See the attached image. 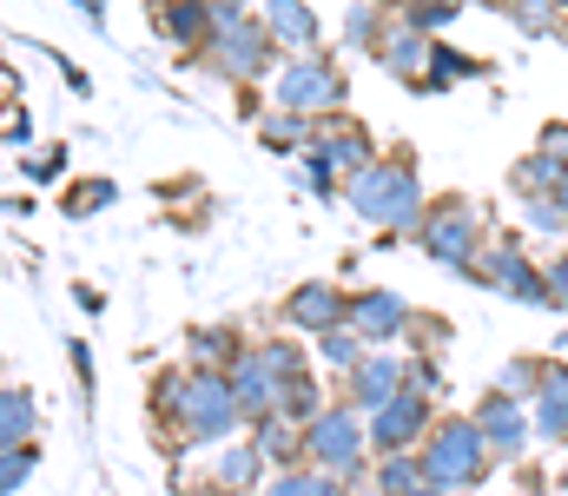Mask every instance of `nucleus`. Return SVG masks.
Wrapping results in <instances>:
<instances>
[{"label":"nucleus","instance_id":"nucleus-1","mask_svg":"<svg viewBox=\"0 0 568 496\" xmlns=\"http://www.w3.org/2000/svg\"><path fill=\"white\" fill-rule=\"evenodd\" d=\"M351 205H357V219H371V225H384V232H417L424 212H429L410 160H371L351 179Z\"/></svg>","mask_w":568,"mask_h":496},{"label":"nucleus","instance_id":"nucleus-2","mask_svg":"<svg viewBox=\"0 0 568 496\" xmlns=\"http://www.w3.org/2000/svg\"><path fill=\"white\" fill-rule=\"evenodd\" d=\"M417 464H424V484H443V490H469V484H483V477L496 470V457H489L476 417H443L424 437Z\"/></svg>","mask_w":568,"mask_h":496},{"label":"nucleus","instance_id":"nucleus-3","mask_svg":"<svg viewBox=\"0 0 568 496\" xmlns=\"http://www.w3.org/2000/svg\"><path fill=\"white\" fill-rule=\"evenodd\" d=\"M417 239H424V252L436 259V265L469 272L476 252H489V219H483L469 199H436V205L424 212V225H417Z\"/></svg>","mask_w":568,"mask_h":496},{"label":"nucleus","instance_id":"nucleus-4","mask_svg":"<svg viewBox=\"0 0 568 496\" xmlns=\"http://www.w3.org/2000/svg\"><path fill=\"white\" fill-rule=\"evenodd\" d=\"M463 279H476V285H489V292H503V298H516V305L556 312V305H549V279L536 272V252H523V239H496Z\"/></svg>","mask_w":568,"mask_h":496},{"label":"nucleus","instance_id":"nucleus-5","mask_svg":"<svg viewBox=\"0 0 568 496\" xmlns=\"http://www.w3.org/2000/svg\"><path fill=\"white\" fill-rule=\"evenodd\" d=\"M179 417H185V431H192V437H225L245 411H239V397H232V377L199 371V377H185V384H179Z\"/></svg>","mask_w":568,"mask_h":496},{"label":"nucleus","instance_id":"nucleus-6","mask_svg":"<svg viewBox=\"0 0 568 496\" xmlns=\"http://www.w3.org/2000/svg\"><path fill=\"white\" fill-rule=\"evenodd\" d=\"M364 444H371V431H364L351 411H317V417L304 424V457H311V464H331L337 477L364 464Z\"/></svg>","mask_w":568,"mask_h":496},{"label":"nucleus","instance_id":"nucleus-7","mask_svg":"<svg viewBox=\"0 0 568 496\" xmlns=\"http://www.w3.org/2000/svg\"><path fill=\"white\" fill-rule=\"evenodd\" d=\"M364 431H371V444H377L384 457H410V444L436 431V424H429V397L404 384L384 411H371V424H364Z\"/></svg>","mask_w":568,"mask_h":496},{"label":"nucleus","instance_id":"nucleus-8","mask_svg":"<svg viewBox=\"0 0 568 496\" xmlns=\"http://www.w3.org/2000/svg\"><path fill=\"white\" fill-rule=\"evenodd\" d=\"M344 100V73L317 53H297L278 73V107L284 113H317V107H337Z\"/></svg>","mask_w":568,"mask_h":496},{"label":"nucleus","instance_id":"nucleus-9","mask_svg":"<svg viewBox=\"0 0 568 496\" xmlns=\"http://www.w3.org/2000/svg\"><path fill=\"white\" fill-rule=\"evenodd\" d=\"M476 431H483V444H489V457H496V464H516V457L529 451V404H516V397L489 391V397L476 404Z\"/></svg>","mask_w":568,"mask_h":496},{"label":"nucleus","instance_id":"nucleus-10","mask_svg":"<svg viewBox=\"0 0 568 496\" xmlns=\"http://www.w3.org/2000/svg\"><path fill=\"white\" fill-rule=\"evenodd\" d=\"M344 325L377 351V344H390V337H404V331H410V312H404V298H397V292H357V298L344 305Z\"/></svg>","mask_w":568,"mask_h":496},{"label":"nucleus","instance_id":"nucleus-11","mask_svg":"<svg viewBox=\"0 0 568 496\" xmlns=\"http://www.w3.org/2000/svg\"><path fill=\"white\" fill-rule=\"evenodd\" d=\"M529 431H536L542 444H562L568 437V364H549V371H542V384H536V397H529Z\"/></svg>","mask_w":568,"mask_h":496},{"label":"nucleus","instance_id":"nucleus-12","mask_svg":"<svg viewBox=\"0 0 568 496\" xmlns=\"http://www.w3.org/2000/svg\"><path fill=\"white\" fill-rule=\"evenodd\" d=\"M404 384H410L404 357H384V351H364V357H357V371H351V391H357V404H364V411H384Z\"/></svg>","mask_w":568,"mask_h":496},{"label":"nucleus","instance_id":"nucleus-13","mask_svg":"<svg viewBox=\"0 0 568 496\" xmlns=\"http://www.w3.org/2000/svg\"><path fill=\"white\" fill-rule=\"evenodd\" d=\"M377 53H384V67H390V73H404V80H424V73H429V53H436V40H429L424 27L397 20V27L384 33V47H377Z\"/></svg>","mask_w":568,"mask_h":496},{"label":"nucleus","instance_id":"nucleus-14","mask_svg":"<svg viewBox=\"0 0 568 496\" xmlns=\"http://www.w3.org/2000/svg\"><path fill=\"white\" fill-rule=\"evenodd\" d=\"M344 305H351V298H337L331 285H297L284 312H291V325H304V331H317V337H324V331L344 325Z\"/></svg>","mask_w":568,"mask_h":496},{"label":"nucleus","instance_id":"nucleus-15","mask_svg":"<svg viewBox=\"0 0 568 496\" xmlns=\"http://www.w3.org/2000/svg\"><path fill=\"white\" fill-rule=\"evenodd\" d=\"M265 33H272L278 47L311 53V47H317V13H311L304 0H272V7H265Z\"/></svg>","mask_w":568,"mask_h":496},{"label":"nucleus","instance_id":"nucleus-16","mask_svg":"<svg viewBox=\"0 0 568 496\" xmlns=\"http://www.w3.org/2000/svg\"><path fill=\"white\" fill-rule=\"evenodd\" d=\"M568 165L549 160V153H529V160L509 165V185H516V199H536V192H562Z\"/></svg>","mask_w":568,"mask_h":496},{"label":"nucleus","instance_id":"nucleus-17","mask_svg":"<svg viewBox=\"0 0 568 496\" xmlns=\"http://www.w3.org/2000/svg\"><path fill=\"white\" fill-rule=\"evenodd\" d=\"M159 27H165L179 47H192V40H212V7H205V0H172V7L159 13Z\"/></svg>","mask_w":568,"mask_h":496},{"label":"nucleus","instance_id":"nucleus-18","mask_svg":"<svg viewBox=\"0 0 568 496\" xmlns=\"http://www.w3.org/2000/svg\"><path fill=\"white\" fill-rule=\"evenodd\" d=\"M509 13H516V27H529V33H542V40H556L568 27V0H516Z\"/></svg>","mask_w":568,"mask_h":496},{"label":"nucleus","instance_id":"nucleus-19","mask_svg":"<svg viewBox=\"0 0 568 496\" xmlns=\"http://www.w3.org/2000/svg\"><path fill=\"white\" fill-rule=\"evenodd\" d=\"M542 371H549L542 357H509V364H503V377H496V391L523 404V397H536V384H542Z\"/></svg>","mask_w":568,"mask_h":496},{"label":"nucleus","instance_id":"nucleus-20","mask_svg":"<svg viewBox=\"0 0 568 496\" xmlns=\"http://www.w3.org/2000/svg\"><path fill=\"white\" fill-rule=\"evenodd\" d=\"M364 351H371V344H364L351 325H337V331H324V337H317V357H324V364H337V371H357V357H364Z\"/></svg>","mask_w":568,"mask_h":496},{"label":"nucleus","instance_id":"nucleus-21","mask_svg":"<svg viewBox=\"0 0 568 496\" xmlns=\"http://www.w3.org/2000/svg\"><path fill=\"white\" fill-rule=\"evenodd\" d=\"M27 431H33V411H27V397H20V391H7V397H0V451H7V444L20 451V437H27Z\"/></svg>","mask_w":568,"mask_h":496},{"label":"nucleus","instance_id":"nucleus-22","mask_svg":"<svg viewBox=\"0 0 568 496\" xmlns=\"http://www.w3.org/2000/svg\"><path fill=\"white\" fill-rule=\"evenodd\" d=\"M523 225H529V232H568L562 199H556V192H536V199H523Z\"/></svg>","mask_w":568,"mask_h":496},{"label":"nucleus","instance_id":"nucleus-23","mask_svg":"<svg viewBox=\"0 0 568 496\" xmlns=\"http://www.w3.org/2000/svg\"><path fill=\"white\" fill-rule=\"evenodd\" d=\"M417 484H424V464H417V457H390V464L377 470V490L384 496H410Z\"/></svg>","mask_w":568,"mask_h":496},{"label":"nucleus","instance_id":"nucleus-24","mask_svg":"<svg viewBox=\"0 0 568 496\" xmlns=\"http://www.w3.org/2000/svg\"><path fill=\"white\" fill-rule=\"evenodd\" d=\"M219 477H225V490H252L258 484V451H225Z\"/></svg>","mask_w":568,"mask_h":496},{"label":"nucleus","instance_id":"nucleus-25","mask_svg":"<svg viewBox=\"0 0 568 496\" xmlns=\"http://www.w3.org/2000/svg\"><path fill=\"white\" fill-rule=\"evenodd\" d=\"M265 496H337V477H311V470H291V477H278Z\"/></svg>","mask_w":568,"mask_h":496},{"label":"nucleus","instance_id":"nucleus-26","mask_svg":"<svg viewBox=\"0 0 568 496\" xmlns=\"http://www.w3.org/2000/svg\"><path fill=\"white\" fill-rule=\"evenodd\" d=\"M456 13H463V0H417V7H410V27L436 33V27H449Z\"/></svg>","mask_w":568,"mask_h":496},{"label":"nucleus","instance_id":"nucleus-27","mask_svg":"<svg viewBox=\"0 0 568 496\" xmlns=\"http://www.w3.org/2000/svg\"><path fill=\"white\" fill-rule=\"evenodd\" d=\"M542 279H549V305H556V312H568V252H556V259H549V272H542Z\"/></svg>","mask_w":568,"mask_h":496},{"label":"nucleus","instance_id":"nucleus-28","mask_svg":"<svg viewBox=\"0 0 568 496\" xmlns=\"http://www.w3.org/2000/svg\"><path fill=\"white\" fill-rule=\"evenodd\" d=\"M410 391H424V397H436V391H443V371H436L429 357H417V364H410Z\"/></svg>","mask_w":568,"mask_h":496},{"label":"nucleus","instance_id":"nucleus-29","mask_svg":"<svg viewBox=\"0 0 568 496\" xmlns=\"http://www.w3.org/2000/svg\"><path fill=\"white\" fill-rule=\"evenodd\" d=\"M27 464H33L27 451H0V490H13V484L27 477Z\"/></svg>","mask_w":568,"mask_h":496},{"label":"nucleus","instance_id":"nucleus-30","mask_svg":"<svg viewBox=\"0 0 568 496\" xmlns=\"http://www.w3.org/2000/svg\"><path fill=\"white\" fill-rule=\"evenodd\" d=\"M536 153H549V160L568 165V120H556V126H542V146Z\"/></svg>","mask_w":568,"mask_h":496},{"label":"nucleus","instance_id":"nucleus-31","mask_svg":"<svg viewBox=\"0 0 568 496\" xmlns=\"http://www.w3.org/2000/svg\"><path fill=\"white\" fill-rule=\"evenodd\" d=\"M265 140H278V146H297V140H304V126H297L291 113H278V120H265Z\"/></svg>","mask_w":568,"mask_h":496},{"label":"nucleus","instance_id":"nucleus-32","mask_svg":"<svg viewBox=\"0 0 568 496\" xmlns=\"http://www.w3.org/2000/svg\"><path fill=\"white\" fill-rule=\"evenodd\" d=\"M106 199H113V185H100V179H93V185H80V192H73V212H100Z\"/></svg>","mask_w":568,"mask_h":496},{"label":"nucleus","instance_id":"nucleus-33","mask_svg":"<svg viewBox=\"0 0 568 496\" xmlns=\"http://www.w3.org/2000/svg\"><path fill=\"white\" fill-rule=\"evenodd\" d=\"M192 351H199V357H212V351L225 357V351H232V337H225V331H192Z\"/></svg>","mask_w":568,"mask_h":496},{"label":"nucleus","instance_id":"nucleus-34","mask_svg":"<svg viewBox=\"0 0 568 496\" xmlns=\"http://www.w3.org/2000/svg\"><path fill=\"white\" fill-rule=\"evenodd\" d=\"M351 40H364V47H377V40H371V7H351Z\"/></svg>","mask_w":568,"mask_h":496},{"label":"nucleus","instance_id":"nucleus-35","mask_svg":"<svg viewBox=\"0 0 568 496\" xmlns=\"http://www.w3.org/2000/svg\"><path fill=\"white\" fill-rule=\"evenodd\" d=\"M410 496H456V490H443V484H417Z\"/></svg>","mask_w":568,"mask_h":496},{"label":"nucleus","instance_id":"nucleus-36","mask_svg":"<svg viewBox=\"0 0 568 496\" xmlns=\"http://www.w3.org/2000/svg\"><path fill=\"white\" fill-rule=\"evenodd\" d=\"M556 199H562V219H568V179H562V192H556Z\"/></svg>","mask_w":568,"mask_h":496},{"label":"nucleus","instance_id":"nucleus-37","mask_svg":"<svg viewBox=\"0 0 568 496\" xmlns=\"http://www.w3.org/2000/svg\"><path fill=\"white\" fill-rule=\"evenodd\" d=\"M80 7H87V13H100V0H80Z\"/></svg>","mask_w":568,"mask_h":496},{"label":"nucleus","instance_id":"nucleus-38","mask_svg":"<svg viewBox=\"0 0 568 496\" xmlns=\"http://www.w3.org/2000/svg\"><path fill=\"white\" fill-rule=\"evenodd\" d=\"M562 496H568V464H562Z\"/></svg>","mask_w":568,"mask_h":496},{"label":"nucleus","instance_id":"nucleus-39","mask_svg":"<svg viewBox=\"0 0 568 496\" xmlns=\"http://www.w3.org/2000/svg\"><path fill=\"white\" fill-rule=\"evenodd\" d=\"M489 7H516V0H489Z\"/></svg>","mask_w":568,"mask_h":496}]
</instances>
